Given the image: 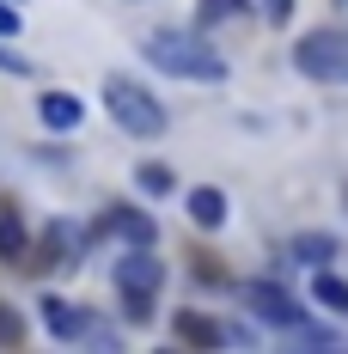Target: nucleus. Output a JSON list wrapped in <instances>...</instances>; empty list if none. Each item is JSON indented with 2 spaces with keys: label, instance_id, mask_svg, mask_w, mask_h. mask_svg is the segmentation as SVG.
<instances>
[{
  "label": "nucleus",
  "instance_id": "obj_8",
  "mask_svg": "<svg viewBox=\"0 0 348 354\" xmlns=\"http://www.w3.org/2000/svg\"><path fill=\"white\" fill-rule=\"evenodd\" d=\"M110 281H116V293H159L165 287V263L153 257V245H122Z\"/></svg>",
  "mask_w": 348,
  "mask_h": 354
},
{
  "label": "nucleus",
  "instance_id": "obj_15",
  "mask_svg": "<svg viewBox=\"0 0 348 354\" xmlns=\"http://www.w3.org/2000/svg\"><path fill=\"white\" fill-rule=\"evenodd\" d=\"M31 257V232H25V220L6 208L0 214V263H25Z\"/></svg>",
  "mask_w": 348,
  "mask_h": 354
},
{
  "label": "nucleus",
  "instance_id": "obj_3",
  "mask_svg": "<svg viewBox=\"0 0 348 354\" xmlns=\"http://www.w3.org/2000/svg\"><path fill=\"white\" fill-rule=\"evenodd\" d=\"M293 73H306L312 86H348V19L342 25H318V31H300L293 49H287Z\"/></svg>",
  "mask_w": 348,
  "mask_h": 354
},
{
  "label": "nucleus",
  "instance_id": "obj_20",
  "mask_svg": "<svg viewBox=\"0 0 348 354\" xmlns=\"http://www.w3.org/2000/svg\"><path fill=\"white\" fill-rule=\"evenodd\" d=\"M25 31V12H19V0H0V37H19Z\"/></svg>",
  "mask_w": 348,
  "mask_h": 354
},
{
  "label": "nucleus",
  "instance_id": "obj_22",
  "mask_svg": "<svg viewBox=\"0 0 348 354\" xmlns=\"http://www.w3.org/2000/svg\"><path fill=\"white\" fill-rule=\"evenodd\" d=\"M226 342H239V348H250V342H257V330H250V324H232V318H226Z\"/></svg>",
  "mask_w": 348,
  "mask_h": 354
},
{
  "label": "nucleus",
  "instance_id": "obj_18",
  "mask_svg": "<svg viewBox=\"0 0 348 354\" xmlns=\"http://www.w3.org/2000/svg\"><path fill=\"white\" fill-rule=\"evenodd\" d=\"M116 299H122V324H135V330L153 324V299L159 293H116Z\"/></svg>",
  "mask_w": 348,
  "mask_h": 354
},
{
  "label": "nucleus",
  "instance_id": "obj_4",
  "mask_svg": "<svg viewBox=\"0 0 348 354\" xmlns=\"http://www.w3.org/2000/svg\"><path fill=\"white\" fill-rule=\"evenodd\" d=\"M232 293L244 299V312H250V318L275 324L287 342H293V336L312 324V306H300V299L287 293V281H275V275H250V281H232Z\"/></svg>",
  "mask_w": 348,
  "mask_h": 354
},
{
  "label": "nucleus",
  "instance_id": "obj_2",
  "mask_svg": "<svg viewBox=\"0 0 348 354\" xmlns=\"http://www.w3.org/2000/svg\"><path fill=\"white\" fill-rule=\"evenodd\" d=\"M104 110H110V122H116L129 141H159V135L172 129V110L159 104V92H147L129 73H110L104 80Z\"/></svg>",
  "mask_w": 348,
  "mask_h": 354
},
{
  "label": "nucleus",
  "instance_id": "obj_17",
  "mask_svg": "<svg viewBox=\"0 0 348 354\" xmlns=\"http://www.w3.org/2000/svg\"><path fill=\"white\" fill-rule=\"evenodd\" d=\"M0 348H25V312L12 299H0Z\"/></svg>",
  "mask_w": 348,
  "mask_h": 354
},
{
  "label": "nucleus",
  "instance_id": "obj_5",
  "mask_svg": "<svg viewBox=\"0 0 348 354\" xmlns=\"http://www.w3.org/2000/svg\"><path fill=\"white\" fill-rule=\"evenodd\" d=\"M43 306V330L55 336V342H86V348H122V330L116 324H104L92 306H73V299H62V293H43L37 299Z\"/></svg>",
  "mask_w": 348,
  "mask_h": 354
},
{
  "label": "nucleus",
  "instance_id": "obj_21",
  "mask_svg": "<svg viewBox=\"0 0 348 354\" xmlns=\"http://www.w3.org/2000/svg\"><path fill=\"white\" fill-rule=\"evenodd\" d=\"M257 6H263V19H269V25H287L300 0H257Z\"/></svg>",
  "mask_w": 348,
  "mask_h": 354
},
{
  "label": "nucleus",
  "instance_id": "obj_10",
  "mask_svg": "<svg viewBox=\"0 0 348 354\" xmlns=\"http://www.w3.org/2000/svg\"><path fill=\"white\" fill-rule=\"evenodd\" d=\"M336 257H342V239L324 226H306L287 239V263H300V269H336Z\"/></svg>",
  "mask_w": 348,
  "mask_h": 354
},
{
  "label": "nucleus",
  "instance_id": "obj_14",
  "mask_svg": "<svg viewBox=\"0 0 348 354\" xmlns=\"http://www.w3.org/2000/svg\"><path fill=\"white\" fill-rule=\"evenodd\" d=\"M135 189H140V196H153V202H165V196L177 189V171H172V165H159V159H140V165H135Z\"/></svg>",
  "mask_w": 348,
  "mask_h": 354
},
{
  "label": "nucleus",
  "instance_id": "obj_6",
  "mask_svg": "<svg viewBox=\"0 0 348 354\" xmlns=\"http://www.w3.org/2000/svg\"><path fill=\"white\" fill-rule=\"evenodd\" d=\"M92 245H98V239H92V226L49 220V226H43V239H37V263H43V269H73Z\"/></svg>",
  "mask_w": 348,
  "mask_h": 354
},
{
  "label": "nucleus",
  "instance_id": "obj_9",
  "mask_svg": "<svg viewBox=\"0 0 348 354\" xmlns=\"http://www.w3.org/2000/svg\"><path fill=\"white\" fill-rule=\"evenodd\" d=\"M183 214H190V226L220 232V226L232 220V202H226V189H220V183H190V189H183Z\"/></svg>",
  "mask_w": 348,
  "mask_h": 354
},
{
  "label": "nucleus",
  "instance_id": "obj_12",
  "mask_svg": "<svg viewBox=\"0 0 348 354\" xmlns=\"http://www.w3.org/2000/svg\"><path fill=\"white\" fill-rule=\"evenodd\" d=\"M172 336H177V342H190V348H226V324H214L208 312H177Z\"/></svg>",
  "mask_w": 348,
  "mask_h": 354
},
{
  "label": "nucleus",
  "instance_id": "obj_7",
  "mask_svg": "<svg viewBox=\"0 0 348 354\" xmlns=\"http://www.w3.org/2000/svg\"><path fill=\"white\" fill-rule=\"evenodd\" d=\"M92 239H116V245H159V226L147 208H129V202H110L98 220H92Z\"/></svg>",
  "mask_w": 348,
  "mask_h": 354
},
{
  "label": "nucleus",
  "instance_id": "obj_11",
  "mask_svg": "<svg viewBox=\"0 0 348 354\" xmlns=\"http://www.w3.org/2000/svg\"><path fill=\"white\" fill-rule=\"evenodd\" d=\"M37 122H43L49 135H73V129L86 122V104H80L73 92H62V86H43V92H37Z\"/></svg>",
  "mask_w": 348,
  "mask_h": 354
},
{
  "label": "nucleus",
  "instance_id": "obj_23",
  "mask_svg": "<svg viewBox=\"0 0 348 354\" xmlns=\"http://www.w3.org/2000/svg\"><path fill=\"white\" fill-rule=\"evenodd\" d=\"M330 6H336V12H342V19H348V0H330Z\"/></svg>",
  "mask_w": 348,
  "mask_h": 354
},
{
  "label": "nucleus",
  "instance_id": "obj_13",
  "mask_svg": "<svg viewBox=\"0 0 348 354\" xmlns=\"http://www.w3.org/2000/svg\"><path fill=\"white\" fill-rule=\"evenodd\" d=\"M312 306L330 318H348V281L336 269H312Z\"/></svg>",
  "mask_w": 348,
  "mask_h": 354
},
{
  "label": "nucleus",
  "instance_id": "obj_1",
  "mask_svg": "<svg viewBox=\"0 0 348 354\" xmlns=\"http://www.w3.org/2000/svg\"><path fill=\"white\" fill-rule=\"evenodd\" d=\"M140 62L172 80H196V86H226L232 62L214 49L202 31H183V25H159V31L140 37Z\"/></svg>",
  "mask_w": 348,
  "mask_h": 354
},
{
  "label": "nucleus",
  "instance_id": "obj_19",
  "mask_svg": "<svg viewBox=\"0 0 348 354\" xmlns=\"http://www.w3.org/2000/svg\"><path fill=\"white\" fill-rule=\"evenodd\" d=\"M0 73H12V80H31V73H37V62H25V55H19V49H12L6 37H0Z\"/></svg>",
  "mask_w": 348,
  "mask_h": 354
},
{
  "label": "nucleus",
  "instance_id": "obj_16",
  "mask_svg": "<svg viewBox=\"0 0 348 354\" xmlns=\"http://www.w3.org/2000/svg\"><path fill=\"white\" fill-rule=\"evenodd\" d=\"M244 12H263L257 0H196V25H232Z\"/></svg>",
  "mask_w": 348,
  "mask_h": 354
}]
</instances>
